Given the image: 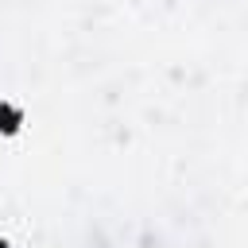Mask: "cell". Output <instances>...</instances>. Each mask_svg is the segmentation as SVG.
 Masks as SVG:
<instances>
[{
	"mask_svg": "<svg viewBox=\"0 0 248 248\" xmlns=\"http://www.w3.org/2000/svg\"><path fill=\"white\" fill-rule=\"evenodd\" d=\"M19 124H23V108H16V105L0 101V136H16V132H19Z\"/></svg>",
	"mask_w": 248,
	"mask_h": 248,
	"instance_id": "obj_1",
	"label": "cell"
},
{
	"mask_svg": "<svg viewBox=\"0 0 248 248\" xmlns=\"http://www.w3.org/2000/svg\"><path fill=\"white\" fill-rule=\"evenodd\" d=\"M0 248H8V240H0Z\"/></svg>",
	"mask_w": 248,
	"mask_h": 248,
	"instance_id": "obj_2",
	"label": "cell"
}]
</instances>
